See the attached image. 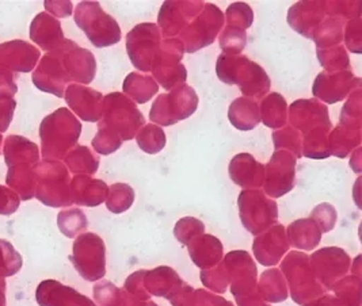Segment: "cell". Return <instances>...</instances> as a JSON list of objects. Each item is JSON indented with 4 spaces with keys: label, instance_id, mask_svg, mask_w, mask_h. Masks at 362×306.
Masks as SVG:
<instances>
[{
    "label": "cell",
    "instance_id": "obj_1",
    "mask_svg": "<svg viewBox=\"0 0 362 306\" xmlns=\"http://www.w3.org/2000/svg\"><path fill=\"white\" fill-rule=\"evenodd\" d=\"M82 133V124L66 107L47 115L40 125L42 155L47 160L66 159Z\"/></svg>",
    "mask_w": 362,
    "mask_h": 306
},
{
    "label": "cell",
    "instance_id": "obj_2",
    "mask_svg": "<svg viewBox=\"0 0 362 306\" xmlns=\"http://www.w3.org/2000/svg\"><path fill=\"white\" fill-rule=\"evenodd\" d=\"M217 76L227 84H238L246 97L259 99L270 88V81L264 69L246 56L221 54L216 66Z\"/></svg>",
    "mask_w": 362,
    "mask_h": 306
},
{
    "label": "cell",
    "instance_id": "obj_3",
    "mask_svg": "<svg viewBox=\"0 0 362 306\" xmlns=\"http://www.w3.org/2000/svg\"><path fill=\"white\" fill-rule=\"evenodd\" d=\"M35 175L34 196L50 208H66L72 204L69 174L57 160H44L33 165Z\"/></svg>",
    "mask_w": 362,
    "mask_h": 306
},
{
    "label": "cell",
    "instance_id": "obj_4",
    "mask_svg": "<svg viewBox=\"0 0 362 306\" xmlns=\"http://www.w3.org/2000/svg\"><path fill=\"white\" fill-rule=\"evenodd\" d=\"M75 22L97 48H107L121 41V30L113 16L106 14L98 1H82L76 6Z\"/></svg>",
    "mask_w": 362,
    "mask_h": 306
},
{
    "label": "cell",
    "instance_id": "obj_5",
    "mask_svg": "<svg viewBox=\"0 0 362 306\" xmlns=\"http://www.w3.org/2000/svg\"><path fill=\"white\" fill-rule=\"evenodd\" d=\"M144 122L143 114L137 110L134 102L129 98L119 93H113L103 98L99 128L115 131L121 140H131Z\"/></svg>",
    "mask_w": 362,
    "mask_h": 306
},
{
    "label": "cell",
    "instance_id": "obj_6",
    "mask_svg": "<svg viewBox=\"0 0 362 306\" xmlns=\"http://www.w3.org/2000/svg\"><path fill=\"white\" fill-rule=\"evenodd\" d=\"M198 97L189 86H178L153 102L149 118L152 122L170 126L189 118L196 112Z\"/></svg>",
    "mask_w": 362,
    "mask_h": 306
},
{
    "label": "cell",
    "instance_id": "obj_7",
    "mask_svg": "<svg viewBox=\"0 0 362 306\" xmlns=\"http://www.w3.org/2000/svg\"><path fill=\"white\" fill-rule=\"evenodd\" d=\"M183 52L185 47L178 38L165 40L159 47L151 69L165 90L171 91L186 81V69L181 64Z\"/></svg>",
    "mask_w": 362,
    "mask_h": 306
},
{
    "label": "cell",
    "instance_id": "obj_8",
    "mask_svg": "<svg viewBox=\"0 0 362 306\" xmlns=\"http://www.w3.org/2000/svg\"><path fill=\"white\" fill-rule=\"evenodd\" d=\"M224 25V16L214 4H205L198 14L181 32L185 50L193 53L211 45Z\"/></svg>",
    "mask_w": 362,
    "mask_h": 306
},
{
    "label": "cell",
    "instance_id": "obj_9",
    "mask_svg": "<svg viewBox=\"0 0 362 306\" xmlns=\"http://www.w3.org/2000/svg\"><path fill=\"white\" fill-rule=\"evenodd\" d=\"M69 259L86 281H98L106 273L105 244L94 233H84L76 239Z\"/></svg>",
    "mask_w": 362,
    "mask_h": 306
},
{
    "label": "cell",
    "instance_id": "obj_10",
    "mask_svg": "<svg viewBox=\"0 0 362 306\" xmlns=\"http://www.w3.org/2000/svg\"><path fill=\"white\" fill-rule=\"evenodd\" d=\"M160 47V32L155 23H140L127 37V49L132 64L140 71H151Z\"/></svg>",
    "mask_w": 362,
    "mask_h": 306
},
{
    "label": "cell",
    "instance_id": "obj_11",
    "mask_svg": "<svg viewBox=\"0 0 362 306\" xmlns=\"http://www.w3.org/2000/svg\"><path fill=\"white\" fill-rule=\"evenodd\" d=\"M60 57L63 68L66 69L69 81H78L81 84H90L97 73V61L94 54L66 40L64 44L54 50Z\"/></svg>",
    "mask_w": 362,
    "mask_h": 306
},
{
    "label": "cell",
    "instance_id": "obj_12",
    "mask_svg": "<svg viewBox=\"0 0 362 306\" xmlns=\"http://www.w3.org/2000/svg\"><path fill=\"white\" fill-rule=\"evenodd\" d=\"M32 81L40 91L63 98L66 94V84L71 81L57 53L50 52L40 60L33 71Z\"/></svg>",
    "mask_w": 362,
    "mask_h": 306
},
{
    "label": "cell",
    "instance_id": "obj_13",
    "mask_svg": "<svg viewBox=\"0 0 362 306\" xmlns=\"http://www.w3.org/2000/svg\"><path fill=\"white\" fill-rule=\"evenodd\" d=\"M204 6V1H165L159 14V25L165 37L180 34Z\"/></svg>",
    "mask_w": 362,
    "mask_h": 306
},
{
    "label": "cell",
    "instance_id": "obj_14",
    "mask_svg": "<svg viewBox=\"0 0 362 306\" xmlns=\"http://www.w3.org/2000/svg\"><path fill=\"white\" fill-rule=\"evenodd\" d=\"M40 57V50L23 40L0 44V66L11 72H32Z\"/></svg>",
    "mask_w": 362,
    "mask_h": 306
},
{
    "label": "cell",
    "instance_id": "obj_15",
    "mask_svg": "<svg viewBox=\"0 0 362 306\" xmlns=\"http://www.w3.org/2000/svg\"><path fill=\"white\" fill-rule=\"evenodd\" d=\"M354 84H360V79L354 78L350 71L341 72H322L313 83V95L327 103H337L347 97Z\"/></svg>",
    "mask_w": 362,
    "mask_h": 306
},
{
    "label": "cell",
    "instance_id": "obj_16",
    "mask_svg": "<svg viewBox=\"0 0 362 306\" xmlns=\"http://www.w3.org/2000/svg\"><path fill=\"white\" fill-rule=\"evenodd\" d=\"M64 97L69 109L79 115L81 119L86 122L100 121L103 97L98 91L81 84H69Z\"/></svg>",
    "mask_w": 362,
    "mask_h": 306
},
{
    "label": "cell",
    "instance_id": "obj_17",
    "mask_svg": "<svg viewBox=\"0 0 362 306\" xmlns=\"http://www.w3.org/2000/svg\"><path fill=\"white\" fill-rule=\"evenodd\" d=\"M295 156L288 152H281L273 155L267 164L266 175V190L272 196H281L293 187L295 179Z\"/></svg>",
    "mask_w": 362,
    "mask_h": 306
},
{
    "label": "cell",
    "instance_id": "obj_18",
    "mask_svg": "<svg viewBox=\"0 0 362 306\" xmlns=\"http://www.w3.org/2000/svg\"><path fill=\"white\" fill-rule=\"evenodd\" d=\"M291 121L297 130L311 133L313 130L331 129L327 107L315 99H300L291 106Z\"/></svg>",
    "mask_w": 362,
    "mask_h": 306
},
{
    "label": "cell",
    "instance_id": "obj_19",
    "mask_svg": "<svg viewBox=\"0 0 362 306\" xmlns=\"http://www.w3.org/2000/svg\"><path fill=\"white\" fill-rule=\"evenodd\" d=\"M35 298L41 306H95L81 293L53 279L44 281L38 285Z\"/></svg>",
    "mask_w": 362,
    "mask_h": 306
},
{
    "label": "cell",
    "instance_id": "obj_20",
    "mask_svg": "<svg viewBox=\"0 0 362 306\" xmlns=\"http://www.w3.org/2000/svg\"><path fill=\"white\" fill-rule=\"evenodd\" d=\"M325 13V1H300L291 7L288 22L303 37L313 38V34L323 23Z\"/></svg>",
    "mask_w": 362,
    "mask_h": 306
},
{
    "label": "cell",
    "instance_id": "obj_21",
    "mask_svg": "<svg viewBox=\"0 0 362 306\" xmlns=\"http://www.w3.org/2000/svg\"><path fill=\"white\" fill-rule=\"evenodd\" d=\"M30 38L47 52H54L66 41L62 23L47 13H40L34 18L30 25Z\"/></svg>",
    "mask_w": 362,
    "mask_h": 306
},
{
    "label": "cell",
    "instance_id": "obj_22",
    "mask_svg": "<svg viewBox=\"0 0 362 306\" xmlns=\"http://www.w3.org/2000/svg\"><path fill=\"white\" fill-rule=\"evenodd\" d=\"M3 155L4 161L8 165V168L22 165V164H30L34 165L40 159V151L38 146L33 141L28 140L22 136H8L4 140L3 146Z\"/></svg>",
    "mask_w": 362,
    "mask_h": 306
},
{
    "label": "cell",
    "instance_id": "obj_23",
    "mask_svg": "<svg viewBox=\"0 0 362 306\" xmlns=\"http://www.w3.org/2000/svg\"><path fill=\"white\" fill-rule=\"evenodd\" d=\"M106 193H107V186L103 182L91 179L86 175L74 177L71 184L72 204L75 202L83 206L93 208L102 204L106 198Z\"/></svg>",
    "mask_w": 362,
    "mask_h": 306
},
{
    "label": "cell",
    "instance_id": "obj_24",
    "mask_svg": "<svg viewBox=\"0 0 362 306\" xmlns=\"http://www.w3.org/2000/svg\"><path fill=\"white\" fill-rule=\"evenodd\" d=\"M264 168L248 153H240L230 161V177L243 187H257L262 183Z\"/></svg>",
    "mask_w": 362,
    "mask_h": 306
},
{
    "label": "cell",
    "instance_id": "obj_25",
    "mask_svg": "<svg viewBox=\"0 0 362 306\" xmlns=\"http://www.w3.org/2000/svg\"><path fill=\"white\" fill-rule=\"evenodd\" d=\"M228 117L235 128L247 131L257 128L261 122V110L254 99L238 98L230 106Z\"/></svg>",
    "mask_w": 362,
    "mask_h": 306
},
{
    "label": "cell",
    "instance_id": "obj_26",
    "mask_svg": "<svg viewBox=\"0 0 362 306\" xmlns=\"http://www.w3.org/2000/svg\"><path fill=\"white\" fill-rule=\"evenodd\" d=\"M6 183L8 189H11L17 194L19 199L29 201L35 193V175H34L33 165L22 164L8 168Z\"/></svg>",
    "mask_w": 362,
    "mask_h": 306
},
{
    "label": "cell",
    "instance_id": "obj_27",
    "mask_svg": "<svg viewBox=\"0 0 362 306\" xmlns=\"http://www.w3.org/2000/svg\"><path fill=\"white\" fill-rule=\"evenodd\" d=\"M124 91L134 99L137 103H147L151 98L158 93V83L151 76H143L140 73H129L122 84Z\"/></svg>",
    "mask_w": 362,
    "mask_h": 306
},
{
    "label": "cell",
    "instance_id": "obj_28",
    "mask_svg": "<svg viewBox=\"0 0 362 306\" xmlns=\"http://www.w3.org/2000/svg\"><path fill=\"white\" fill-rule=\"evenodd\" d=\"M288 106L285 99L280 94H270L262 102L261 119L264 125L272 129H279L286 124Z\"/></svg>",
    "mask_w": 362,
    "mask_h": 306
},
{
    "label": "cell",
    "instance_id": "obj_29",
    "mask_svg": "<svg viewBox=\"0 0 362 306\" xmlns=\"http://www.w3.org/2000/svg\"><path fill=\"white\" fill-rule=\"evenodd\" d=\"M66 167L74 174H94L98 170L99 159L87 146H76L66 156Z\"/></svg>",
    "mask_w": 362,
    "mask_h": 306
},
{
    "label": "cell",
    "instance_id": "obj_30",
    "mask_svg": "<svg viewBox=\"0 0 362 306\" xmlns=\"http://www.w3.org/2000/svg\"><path fill=\"white\" fill-rule=\"evenodd\" d=\"M360 146V129H351L339 125L329 136V153L346 158L354 146Z\"/></svg>",
    "mask_w": 362,
    "mask_h": 306
},
{
    "label": "cell",
    "instance_id": "obj_31",
    "mask_svg": "<svg viewBox=\"0 0 362 306\" xmlns=\"http://www.w3.org/2000/svg\"><path fill=\"white\" fill-rule=\"evenodd\" d=\"M313 40L317 45V49L338 47V44L342 41L341 19L329 18L326 22H323L313 34Z\"/></svg>",
    "mask_w": 362,
    "mask_h": 306
},
{
    "label": "cell",
    "instance_id": "obj_32",
    "mask_svg": "<svg viewBox=\"0 0 362 306\" xmlns=\"http://www.w3.org/2000/svg\"><path fill=\"white\" fill-rule=\"evenodd\" d=\"M57 225L60 228L62 233L66 237H75L83 230L87 229V218L82 210L69 209L63 210L57 216Z\"/></svg>",
    "mask_w": 362,
    "mask_h": 306
},
{
    "label": "cell",
    "instance_id": "obj_33",
    "mask_svg": "<svg viewBox=\"0 0 362 306\" xmlns=\"http://www.w3.org/2000/svg\"><path fill=\"white\" fill-rule=\"evenodd\" d=\"M23 266V259L17 249L6 240H0V276H13Z\"/></svg>",
    "mask_w": 362,
    "mask_h": 306
},
{
    "label": "cell",
    "instance_id": "obj_34",
    "mask_svg": "<svg viewBox=\"0 0 362 306\" xmlns=\"http://www.w3.org/2000/svg\"><path fill=\"white\" fill-rule=\"evenodd\" d=\"M137 144L147 153H158L165 146V131L156 125H147L139 131Z\"/></svg>",
    "mask_w": 362,
    "mask_h": 306
},
{
    "label": "cell",
    "instance_id": "obj_35",
    "mask_svg": "<svg viewBox=\"0 0 362 306\" xmlns=\"http://www.w3.org/2000/svg\"><path fill=\"white\" fill-rule=\"evenodd\" d=\"M317 59L322 66L326 68L329 72H341L346 71V68L349 66V59L345 49L342 47L317 49Z\"/></svg>",
    "mask_w": 362,
    "mask_h": 306
},
{
    "label": "cell",
    "instance_id": "obj_36",
    "mask_svg": "<svg viewBox=\"0 0 362 306\" xmlns=\"http://www.w3.org/2000/svg\"><path fill=\"white\" fill-rule=\"evenodd\" d=\"M342 126L360 129L361 128V88L357 87L354 93L350 95L349 102L346 103L341 114Z\"/></svg>",
    "mask_w": 362,
    "mask_h": 306
},
{
    "label": "cell",
    "instance_id": "obj_37",
    "mask_svg": "<svg viewBox=\"0 0 362 306\" xmlns=\"http://www.w3.org/2000/svg\"><path fill=\"white\" fill-rule=\"evenodd\" d=\"M247 42L246 30L227 26L220 35V48L224 50V54L235 56L240 53Z\"/></svg>",
    "mask_w": 362,
    "mask_h": 306
},
{
    "label": "cell",
    "instance_id": "obj_38",
    "mask_svg": "<svg viewBox=\"0 0 362 306\" xmlns=\"http://www.w3.org/2000/svg\"><path fill=\"white\" fill-rule=\"evenodd\" d=\"M227 19L228 26L246 30L254 20V14L246 3H235L227 10Z\"/></svg>",
    "mask_w": 362,
    "mask_h": 306
},
{
    "label": "cell",
    "instance_id": "obj_39",
    "mask_svg": "<svg viewBox=\"0 0 362 306\" xmlns=\"http://www.w3.org/2000/svg\"><path fill=\"white\" fill-rule=\"evenodd\" d=\"M121 143L122 140L115 131L98 126V133L93 140V146L100 155H110L121 146Z\"/></svg>",
    "mask_w": 362,
    "mask_h": 306
},
{
    "label": "cell",
    "instance_id": "obj_40",
    "mask_svg": "<svg viewBox=\"0 0 362 306\" xmlns=\"http://www.w3.org/2000/svg\"><path fill=\"white\" fill-rule=\"evenodd\" d=\"M273 140H274V146L277 149L285 146L288 151H293L296 153L295 156H301L300 155L301 153V151H300V146H301L300 144V134L292 126L274 131L273 133Z\"/></svg>",
    "mask_w": 362,
    "mask_h": 306
},
{
    "label": "cell",
    "instance_id": "obj_41",
    "mask_svg": "<svg viewBox=\"0 0 362 306\" xmlns=\"http://www.w3.org/2000/svg\"><path fill=\"white\" fill-rule=\"evenodd\" d=\"M133 194V190L128 186V184H115L112 187V195L109 196L107 199V208L110 211L113 213H121V211H125L128 210V206L122 202V196H127Z\"/></svg>",
    "mask_w": 362,
    "mask_h": 306
},
{
    "label": "cell",
    "instance_id": "obj_42",
    "mask_svg": "<svg viewBox=\"0 0 362 306\" xmlns=\"http://www.w3.org/2000/svg\"><path fill=\"white\" fill-rule=\"evenodd\" d=\"M347 48L354 53H361V20L360 16L351 19L346 28Z\"/></svg>",
    "mask_w": 362,
    "mask_h": 306
},
{
    "label": "cell",
    "instance_id": "obj_43",
    "mask_svg": "<svg viewBox=\"0 0 362 306\" xmlns=\"http://www.w3.org/2000/svg\"><path fill=\"white\" fill-rule=\"evenodd\" d=\"M21 199L11 189L0 186V214L10 216L17 211Z\"/></svg>",
    "mask_w": 362,
    "mask_h": 306
},
{
    "label": "cell",
    "instance_id": "obj_44",
    "mask_svg": "<svg viewBox=\"0 0 362 306\" xmlns=\"http://www.w3.org/2000/svg\"><path fill=\"white\" fill-rule=\"evenodd\" d=\"M17 107V102L13 98H0V134L8 129L14 112Z\"/></svg>",
    "mask_w": 362,
    "mask_h": 306
},
{
    "label": "cell",
    "instance_id": "obj_45",
    "mask_svg": "<svg viewBox=\"0 0 362 306\" xmlns=\"http://www.w3.org/2000/svg\"><path fill=\"white\" fill-rule=\"evenodd\" d=\"M16 76L11 71L0 66V98H13L18 93Z\"/></svg>",
    "mask_w": 362,
    "mask_h": 306
},
{
    "label": "cell",
    "instance_id": "obj_46",
    "mask_svg": "<svg viewBox=\"0 0 362 306\" xmlns=\"http://www.w3.org/2000/svg\"><path fill=\"white\" fill-rule=\"evenodd\" d=\"M45 8L47 11L52 14V16H59V18H66L72 14V3L71 1H45Z\"/></svg>",
    "mask_w": 362,
    "mask_h": 306
},
{
    "label": "cell",
    "instance_id": "obj_47",
    "mask_svg": "<svg viewBox=\"0 0 362 306\" xmlns=\"http://www.w3.org/2000/svg\"><path fill=\"white\" fill-rule=\"evenodd\" d=\"M1 141H3V136L0 134V146H1Z\"/></svg>",
    "mask_w": 362,
    "mask_h": 306
}]
</instances>
